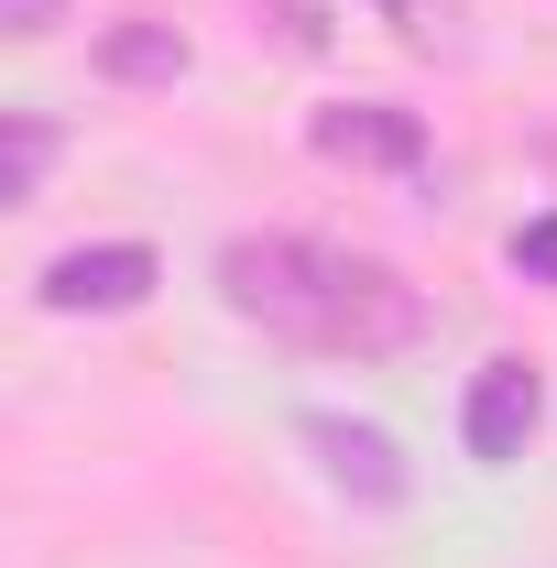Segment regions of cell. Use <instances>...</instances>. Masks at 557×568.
Masks as SVG:
<instances>
[{"label": "cell", "instance_id": "cell-1", "mask_svg": "<svg viewBox=\"0 0 557 568\" xmlns=\"http://www.w3.org/2000/svg\"><path fill=\"white\" fill-rule=\"evenodd\" d=\"M219 295H230V317H252L284 351L383 361V351H416L426 339V295L394 274V263L340 252V241H295V230L230 241V252H219Z\"/></svg>", "mask_w": 557, "mask_h": 568}, {"label": "cell", "instance_id": "cell-2", "mask_svg": "<svg viewBox=\"0 0 557 568\" xmlns=\"http://www.w3.org/2000/svg\"><path fill=\"white\" fill-rule=\"evenodd\" d=\"M153 274H164V263H153L142 241H88V252H55L33 295H44L55 317H121V306L153 295Z\"/></svg>", "mask_w": 557, "mask_h": 568}, {"label": "cell", "instance_id": "cell-3", "mask_svg": "<svg viewBox=\"0 0 557 568\" xmlns=\"http://www.w3.org/2000/svg\"><path fill=\"white\" fill-rule=\"evenodd\" d=\"M536 416H547L536 361H492L482 383H470V405H459V437H470V459H482V470H503V459H525Z\"/></svg>", "mask_w": 557, "mask_h": 568}, {"label": "cell", "instance_id": "cell-4", "mask_svg": "<svg viewBox=\"0 0 557 568\" xmlns=\"http://www.w3.org/2000/svg\"><path fill=\"white\" fill-rule=\"evenodd\" d=\"M306 448H317V470H328V481H340L350 503H405V493H416V470H405V448H394L383 426L306 416Z\"/></svg>", "mask_w": 557, "mask_h": 568}, {"label": "cell", "instance_id": "cell-5", "mask_svg": "<svg viewBox=\"0 0 557 568\" xmlns=\"http://www.w3.org/2000/svg\"><path fill=\"white\" fill-rule=\"evenodd\" d=\"M317 153H328V164H416L426 132H416V110L361 99V110H317Z\"/></svg>", "mask_w": 557, "mask_h": 568}, {"label": "cell", "instance_id": "cell-6", "mask_svg": "<svg viewBox=\"0 0 557 568\" xmlns=\"http://www.w3.org/2000/svg\"><path fill=\"white\" fill-rule=\"evenodd\" d=\"M99 77H121V88H175V77H186V33H175V22H121V33L99 44Z\"/></svg>", "mask_w": 557, "mask_h": 568}, {"label": "cell", "instance_id": "cell-7", "mask_svg": "<svg viewBox=\"0 0 557 568\" xmlns=\"http://www.w3.org/2000/svg\"><path fill=\"white\" fill-rule=\"evenodd\" d=\"M44 164H55V121H33V110H22V121H11V164H0V197H11V209H33Z\"/></svg>", "mask_w": 557, "mask_h": 568}, {"label": "cell", "instance_id": "cell-8", "mask_svg": "<svg viewBox=\"0 0 557 568\" xmlns=\"http://www.w3.org/2000/svg\"><path fill=\"white\" fill-rule=\"evenodd\" d=\"M0 22H11V33H22V44H44V33H55V22H67V0H0Z\"/></svg>", "mask_w": 557, "mask_h": 568}, {"label": "cell", "instance_id": "cell-9", "mask_svg": "<svg viewBox=\"0 0 557 568\" xmlns=\"http://www.w3.org/2000/svg\"><path fill=\"white\" fill-rule=\"evenodd\" d=\"M514 263H525V274H547V284H557V219H536V230H514Z\"/></svg>", "mask_w": 557, "mask_h": 568}]
</instances>
